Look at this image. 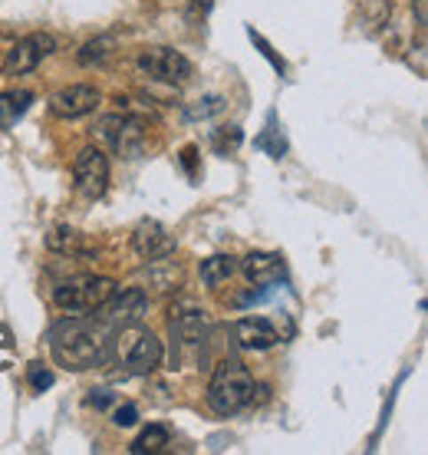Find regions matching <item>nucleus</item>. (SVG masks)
<instances>
[{"label":"nucleus","instance_id":"nucleus-1","mask_svg":"<svg viewBox=\"0 0 428 455\" xmlns=\"http://www.w3.org/2000/svg\"><path fill=\"white\" fill-rule=\"evenodd\" d=\"M102 343L106 340L99 327H92L90 320H83V314H76V320H67L53 331V356L67 370H90L102 360Z\"/></svg>","mask_w":428,"mask_h":455},{"label":"nucleus","instance_id":"nucleus-2","mask_svg":"<svg viewBox=\"0 0 428 455\" xmlns=\"http://www.w3.org/2000/svg\"><path fill=\"white\" fill-rule=\"evenodd\" d=\"M254 399V379H250L248 366L237 363V360H225L218 363L211 376V387H208V406L218 416H234Z\"/></svg>","mask_w":428,"mask_h":455},{"label":"nucleus","instance_id":"nucleus-3","mask_svg":"<svg viewBox=\"0 0 428 455\" xmlns=\"http://www.w3.org/2000/svg\"><path fill=\"white\" fill-rule=\"evenodd\" d=\"M115 294V281L113 277H96V274H83V277H73V281H63L57 287V300L59 310L67 314H92V310H102V304Z\"/></svg>","mask_w":428,"mask_h":455},{"label":"nucleus","instance_id":"nucleus-4","mask_svg":"<svg viewBox=\"0 0 428 455\" xmlns=\"http://www.w3.org/2000/svg\"><path fill=\"white\" fill-rule=\"evenodd\" d=\"M139 69L152 80L169 83V86H185L194 73L188 57H181L178 50H171V46H148V50H142L139 53Z\"/></svg>","mask_w":428,"mask_h":455},{"label":"nucleus","instance_id":"nucleus-5","mask_svg":"<svg viewBox=\"0 0 428 455\" xmlns=\"http://www.w3.org/2000/svg\"><path fill=\"white\" fill-rule=\"evenodd\" d=\"M73 179H76V192L83 198H102L106 188H109V159H106V152L96 146H86L83 152L76 156L73 162Z\"/></svg>","mask_w":428,"mask_h":455},{"label":"nucleus","instance_id":"nucleus-6","mask_svg":"<svg viewBox=\"0 0 428 455\" xmlns=\"http://www.w3.org/2000/svg\"><path fill=\"white\" fill-rule=\"evenodd\" d=\"M96 136L102 139V142H109V146L115 148V152H123V156H139V148H142V142H146V123L139 119V116H106L99 123V129H96Z\"/></svg>","mask_w":428,"mask_h":455},{"label":"nucleus","instance_id":"nucleus-7","mask_svg":"<svg viewBox=\"0 0 428 455\" xmlns=\"http://www.w3.org/2000/svg\"><path fill=\"white\" fill-rule=\"evenodd\" d=\"M57 50V40L50 34H30L17 40V44L7 50V60H4V73L7 76H23V73H34L40 67V60L50 57Z\"/></svg>","mask_w":428,"mask_h":455},{"label":"nucleus","instance_id":"nucleus-8","mask_svg":"<svg viewBox=\"0 0 428 455\" xmlns=\"http://www.w3.org/2000/svg\"><path fill=\"white\" fill-rule=\"evenodd\" d=\"M96 106H99V90L86 86V83L67 86L50 96V113L57 119H83V116L96 113Z\"/></svg>","mask_w":428,"mask_h":455},{"label":"nucleus","instance_id":"nucleus-9","mask_svg":"<svg viewBox=\"0 0 428 455\" xmlns=\"http://www.w3.org/2000/svg\"><path fill=\"white\" fill-rule=\"evenodd\" d=\"M132 251L146 261H162V258H171L175 254V238H171L165 225L155 221V218H146L139 221L136 231H132Z\"/></svg>","mask_w":428,"mask_h":455},{"label":"nucleus","instance_id":"nucleus-10","mask_svg":"<svg viewBox=\"0 0 428 455\" xmlns=\"http://www.w3.org/2000/svg\"><path fill=\"white\" fill-rule=\"evenodd\" d=\"M102 307H106V320H109L113 327H136L148 314V297L142 287H125L123 294L115 291Z\"/></svg>","mask_w":428,"mask_h":455},{"label":"nucleus","instance_id":"nucleus-11","mask_svg":"<svg viewBox=\"0 0 428 455\" xmlns=\"http://www.w3.org/2000/svg\"><path fill=\"white\" fill-rule=\"evenodd\" d=\"M204 333H208V317L202 307H194V304L171 307V340H178V347H185V350L202 347Z\"/></svg>","mask_w":428,"mask_h":455},{"label":"nucleus","instance_id":"nucleus-12","mask_svg":"<svg viewBox=\"0 0 428 455\" xmlns=\"http://www.w3.org/2000/svg\"><path fill=\"white\" fill-rule=\"evenodd\" d=\"M241 271L254 287H273L283 277V258L271 254V251H254V254L244 258Z\"/></svg>","mask_w":428,"mask_h":455},{"label":"nucleus","instance_id":"nucleus-13","mask_svg":"<svg viewBox=\"0 0 428 455\" xmlns=\"http://www.w3.org/2000/svg\"><path fill=\"white\" fill-rule=\"evenodd\" d=\"M234 337H237V343H241L244 350H271V347H277V343H281V333H277V327H273L271 320H264V317L237 320Z\"/></svg>","mask_w":428,"mask_h":455},{"label":"nucleus","instance_id":"nucleus-14","mask_svg":"<svg viewBox=\"0 0 428 455\" xmlns=\"http://www.w3.org/2000/svg\"><path fill=\"white\" fill-rule=\"evenodd\" d=\"M158 366H162V340L155 333H142L136 347L129 350V356H125V370L132 376H148L155 373Z\"/></svg>","mask_w":428,"mask_h":455},{"label":"nucleus","instance_id":"nucleus-15","mask_svg":"<svg viewBox=\"0 0 428 455\" xmlns=\"http://www.w3.org/2000/svg\"><path fill=\"white\" fill-rule=\"evenodd\" d=\"M46 248L53 251V254H63V258H83V254H90L86 238L79 235L76 228H67V225L53 228L46 235Z\"/></svg>","mask_w":428,"mask_h":455},{"label":"nucleus","instance_id":"nucleus-16","mask_svg":"<svg viewBox=\"0 0 428 455\" xmlns=\"http://www.w3.org/2000/svg\"><path fill=\"white\" fill-rule=\"evenodd\" d=\"M30 103H34V92L30 90L0 92V132H7V129L30 109Z\"/></svg>","mask_w":428,"mask_h":455},{"label":"nucleus","instance_id":"nucleus-17","mask_svg":"<svg viewBox=\"0 0 428 455\" xmlns=\"http://www.w3.org/2000/svg\"><path fill=\"white\" fill-rule=\"evenodd\" d=\"M169 443H171L169 429H165V426H158V422H152L148 429H142V433H139L136 443L129 445V452H132V455H155V452H162Z\"/></svg>","mask_w":428,"mask_h":455},{"label":"nucleus","instance_id":"nucleus-18","mask_svg":"<svg viewBox=\"0 0 428 455\" xmlns=\"http://www.w3.org/2000/svg\"><path fill=\"white\" fill-rule=\"evenodd\" d=\"M237 271V264L231 254H214V258H208V261H202V281L208 287H218L225 284L227 277Z\"/></svg>","mask_w":428,"mask_h":455},{"label":"nucleus","instance_id":"nucleus-19","mask_svg":"<svg viewBox=\"0 0 428 455\" xmlns=\"http://www.w3.org/2000/svg\"><path fill=\"white\" fill-rule=\"evenodd\" d=\"M254 146L264 148L271 159H283V156H287V139H283V132L277 129V116H273V113L267 116V129L254 139Z\"/></svg>","mask_w":428,"mask_h":455},{"label":"nucleus","instance_id":"nucleus-20","mask_svg":"<svg viewBox=\"0 0 428 455\" xmlns=\"http://www.w3.org/2000/svg\"><path fill=\"white\" fill-rule=\"evenodd\" d=\"M115 53V40L113 36H96L90 44L79 50V63L83 67H92V63H106V60Z\"/></svg>","mask_w":428,"mask_h":455},{"label":"nucleus","instance_id":"nucleus-21","mask_svg":"<svg viewBox=\"0 0 428 455\" xmlns=\"http://www.w3.org/2000/svg\"><path fill=\"white\" fill-rule=\"evenodd\" d=\"M241 142H244L241 125H225V129H214V136H211V148L218 152V156H231V152H237V148H241Z\"/></svg>","mask_w":428,"mask_h":455},{"label":"nucleus","instance_id":"nucleus-22","mask_svg":"<svg viewBox=\"0 0 428 455\" xmlns=\"http://www.w3.org/2000/svg\"><path fill=\"white\" fill-rule=\"evenodd\" d=\"M221 109H225V100H221V96H204V100L188 106L185 116H188V119H208V116L221 113Z\"/></svg>","mask_w":428,"mask_h":455},{"label":"nucleus","instance_id":"nucleus-23","mask_svg":"<svg viewBox=\"0 0 428 455\" xmlns=\"http://www.w3.org/2000/svg\"><path fill=\"white\" fill-rule=\"evenodd\" d=\"M27 379H30V387H34L36 393H44V389L53 387V370L44 363H30L27 366Z\"/></svg>","mask_w":428,"mask_h":455},{"label":"nucleus","instance_id":"nucleus-24","mask_svg":"<svg viewBox=\"0 0 428 455\" xmlns=\"http://www.w3.org/2000/svg\"><path fill=\"white\" fill-rule=\"evenodd\" d=\"M248 34H250V40H254V46H258L260 53H264V57H267L273 63V69H277V73H287V63H283V60L277 57V53H273V46L267 44V40H264L260 34H254V30H248Z\"/></svg>","mask_w":428,"mask_h":455},{"label":"nucleus","instance_id":"nucleus-25","mask_svg":"<svg viewBox=\"0 0 428 455\" xmlns=\"http://www.w3.org/2000/svg\"><path fill=\"white\" fill-rule=\"evenodd\" d=\"M113 422L115 426H136L139 422V410L136 406H132V403H125V406H119V410H115V416H113Z\"/></svg>","mask_w":428,"mask_h":455},{"label":"nucleus","instance_id":"nucleus-26","mask_svg":"<svg viewBox=\"0 0 428 455\" xmlns=\"http://www.w3.org/2000/svg\"><path fill=\"white\" fill-rule=\"evenodd\" d=\"M113 393H109V389H92L90 396H86V403H90V406H96V410H106V406H113Z\"/></svg>","mask_w":428,"mask_h":455},{"label":"nucleus","instance_id":"nucleus-27","mask_svg":"<svg viewBox=\"0 0 428 455\" xmlns=\"http://www.w3.org/2000/svg\"><path fill=\"white\" fill-rule=\"evenodd\" d=\"M194 156H198V148H194V146H188L185 152H181V165L188 169V175H192V179L198 175V172H194Z\"/></svg>","mask_w":428,"mask_h":455},{"label":"nucleus","instance_id":"nucleus-28","mask_svg":"<svg viewBox=\"0 0 428 455\" xmlns=\"http://www.w3.org/2000/svg\"><path fill=\"white\" fill-rule=\"evenodd\" d=\"M416 20H418V27L428 23V0H416Z\"/></svg>","mask_w":428,"mask_h":455},{"label":"nucleus","instance_id":"nucleus-29","mask_svg":"<svg viewBox=\"0 0 428 455\" xmlns=\"http://www.w3.org/2000/svg\"><path fill=\"white\" fill-rule=\"evenodd\" d=\"M214 7V0H194V11H202V13H208Z\"/></svg>","mask_w":428,"mask_h":455}]
</instances>
